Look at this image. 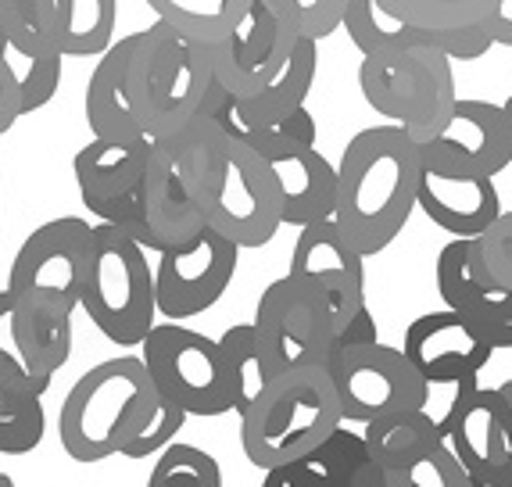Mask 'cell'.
<instances>
[{"label":"cell","mask_w":512,"mask_h":487,"mask_svg":"<svg viewBox=\"0 0 512 487\" xmlns=\"http://www.w3.org/2000/svg\"><path fill=\"white\" fill-rule=\"evenodd\" d=\"M326 373L341 398L344 423H369L391 412L423 409L430 402V384L405 359V351L391 344L333 348Z\"/></svg>","instance_id":"obj_10"},{"label":"cell","mask_w":512,"mask_h":487,"mask_svg":"<svg viewBox=\"0 0 512 487\" xmlns=\"http://www.w3.org/2000/svg\"><path fill=\"white\" fill-rule=\"evenodd\" d=\"M233 133L248 147H255L265 162H276V158L301 151V147H316V137H319L316 119H312L308 108H294L291 115H283V119H276V122H265V126H248V129L233 126Z\"/></svg>","instance_id":"obj_35"},{"label":"cell","mask_w":512,"mask_h":487,"mask_svg":"<svg viewBox=\"0 0 512 487\" xmlns=\"http://www.w3.org/2000/svg\"><path fill=\"white\" fill-rule=\"evenodd\" d=\"M126 86L144 137H172L201 112V101L212 86L208 43L176 33L169 22H151L133 33Z\"/></svg>","instance_id":"obj_4"},{"label":"cell","mask_w":512,"mask_h":487,"mask_svg":"<svg viewBox=\"0 0 512 487\" xmlns=\"http://www.w3.org/2000/svg\"><path fill=\"white\" fill-rule=\"evenodd\" d=\"M162 391L154 387L140 355L90 366L69 387L58 412V441L72 462H104L151 423Z\"/></svg>","instance_id":"obj_2"},{"label":"cell","mask_w":512,"mask_h":487,"mask_svg":"<svg viewBox=\"0 0 512 487\" xmlns=\"http://www.w3.org/2000/svg\"><path fill=\"white\" fill-rule=\"evenodd\" d=\"M437 294L444 308H455L491 337L498 348H512V291L487 273L477 255V240L452 237L434 265Z\"/></svg>","instance_id":"obj_20"},{"label":"cell","mask_w":512,"mask_h":487,"mask_svg":"<svg viewBox=\"0 0 512 487\" xmlns=\"http://www.w3.org/2000/svg\"><path fill=\"white\" fill-rule=\"evenodd\" d=\"M394 22L419 29V33H459L480 26L495 0H376Z\"/></svg>","instance_id":"obj_31"},{"label":"cell","mask_w":512,"mask_h":487,"mask_svg":"<svg viewBox=\"0 0 512 487\" xmlns=\"http://www.w3.org/2000/svg\"><path fill=\"white\" fill-rule=\"evenodd\" d=\"M419 162L434 169L477 172V176L495 180L498 172L512 165V137L502 104L459 97L448 126L434 140L419 144Z\"/></svg>","instance_id":"obj_17"},{"label":"cell","mask_w":512,"mask_h":487,"mask_svg":"<svg viewBox=\"0 0 512 487\" xmlns=\"http://www.w3.org/2000/svg\"><path fill=\"white\" fill-rule=\"evenodd\" d=\"M222 126H237V119H226ZM205 223L233 240L240 251L265 248L283 226V197L273 165L265 162L255 147L233 133L230 158L219 176V187L205 201Z\"/></svg>","instance_id":"obj_9"},{"label":"cell","mask_w":512,"mask_h":487,"mask_svg":"<svg viewBox=\"0 0 512 487\" xmlns=\"http://www.w3.org/2000/svg\"><path fill=\"white\" fill-rule=\"evenodd\" d=\"M47 412L40 394L0 387V455H29L43 445Z\"/></svg>","instance_id":"obj_32"},{"label":"cell","mask_w":512,"mask_h":487,"mask_svg":"<svg viewBox=\"0 0 512 487\" xmlns=\"http://www.w3.org/2000/svg\"><path fill=\"white\" fill-rule=\"evenodd\" d=\"M255 334L269 376L294 366H326L333 351L330 301L301 276L287 273L262 291L255 308Z\"/></svg>","instance_id":"obj_8"},{"label":"cell","mask_w":512,"mask_h":487,"mask_svg":"<svg viewBox=\"0 0 512 487\" xmlns=\"http://www.w3.org/2000/svg\"><path fill=\"white\" fill-rule=\"evenodd\" d=\"M416 208L427 215L437 230L466 240L480 237L505 212L502 194H498L491 176L434 169V165H423Z\"/></svg>","instance_id":"obj_22"},{"label":"cell","mask_w":512,"mask_h":487,"mask_svg":"<svg viewBox=\"0 0 512 487\" xmlns=\"http://www.w3.org/2000/svg\"><path fill=\"white\" fill-rule=\"evenodd\" d=\"M359 90L373 112L402 126L416 144L434 140L459 101L452 58L437 47L362 54Z\"/></svg>","instance_id":"obj_6"},{"label":"cell","mask_w":512,"mask_h":487,"mask_svg":"<svg viewBox=\"0 0 512 487\" xmlns=\"http://www.w3.org/2000/svg\"><path fill=\"white\" fill-rule=\"evenodd\" d=\"M18 119H22V97H18V83H15V76H11L8 61L0 54V137H4Z\"/></svg>","instance_id":"obj_40"},{"label":"cell","mask_w":512,"mask_h":487,"mask_svg":"<svg viewBox=\"0 0 512 487\" xmlns=\"http://www.w3.org/2000/svg\"><path fill=\"white\" fill-rule=\"evenodd\" d=\"M51 22L61 58H94L115 43L119 0H51Z\"/></svg>","instance_id":"obj_28"},{"label":"cell","mask_w":512,"mask_h":487,"mask_svg":"<svg viewBox=\"0 0 512 487\" xmlns=\"http://www.w3.org/2000/svg\"><path fill=\"white\" fill-rule=\"evenodd\" d=\"M72 359V312L29 305L0 291V387L47 394L54 373Z\"/></svg>","instance_id":"obj_12"},{"label":"cell","mask_w":512,"mask_h":487,"mask_svg":"<svg viewBox=\"0 0 512 487\" xmlns=\"http://www.w3.org/2000/svg\"><path fill=\"white\" fill-rule=\"evenodd\" d=\"M344 487H387V473L380 470V466H376V462L366 455V459L355 466V473L344 480Z\"/></svg>","instance_id":"obj_43"},{"label":"cell","mask_w":512,"mask_h":487,"mask_svg":"<svg viewBox=\"0 0 512 487\" xmlns=\"http://www.w3.org/2000/svg\"><path fill=\"white\" fill-rule=\"evenodd\" d=\"M140 237L137 244L144 251L180 248L205 230V212L197 205V197L183 183L180 169L172 162V154L162 144L151 147V162L140 180Z\"/></svg>","instance_id":"obj_21"},{"label":"cell","mask_w":512,"mask_h":487,"mask_svg":"<svg viewBox=\"0 0 512 487\" xmlns=\"http://www.w3.org/2000/svg\"><path fill=\"white\" fill-rule=\"evenodd\" d=\"M473 240H477V255L487 273L512 291V212H502L495 223Z\"/></svg>","instance_id":"obj_39"},{"label":"cell","mask_w":512,"mask_h":487,"mask_svg":"<svg viewBox=\"0 0 512 487\" xmlns=\"http://www.w3.org/2000/svg\"><path fill=\"white\" fill-rule=\"evenodd\" d=\"M480 26H484L491 47H512V0H495Z\"/></svg>","instance_id":"obj_41"},{"label":"cell","mask_w":512,"mask_h":487,"mask_svg":"<svg viewBox=\"0 0 512 487\" xmlns=\"http://www.w3.org/2000/svg\"><path fill=\"white\" fill-rule=\"evenodd\" d=\"M291 273L308 280L330 301L333 337L355 316L366 312V255L351 248L333 219H319L298 230L291 255Z\"/></svg>","instance_id":"obj_16"},{"label":"cell","mask_w":512,"mask_h":487,"mask_svg":"<svg viewBox=\"0 0 512 487\" xmlns=\"http://www.w3.org/2000/svg\"><path fill=\"white\" fill-rule=\"evenodd\" d=\"M158 15V22H169L176 33L190 36L197 43H219L248 15L251 0H144Z\"/></svg>","instance_id":"obj_29"},{"label":"cell","mask_w":512,"mask_h":487,"mask_svg":"<svg viewBox=\"0 0 512 487\" xmlns=\"http://www.w3.org/2000/svg\"><path fill=\"white\" fill-rule=\"evenodd\" d=\"M402 351L430 387H448L477 380L480 369L495 355V344L462 312L437 308V312L412 319Z\"/></svg>","instance_id":"obj_19"},{"label":"cell","mask_w":512,"mask_h":487,"mask_svg":"<svg viewBox=\"0 0 512 487\" xmlns=\"http://www.w3.org/2000/svg\"><path fill=\"white\" fill-rule=\"evenodd\" d=\"M276 11L280 18H287L301 36L323 40V36L337 33L344 18V4L348 0H262Z\"/></svg>","instance_id":"obj_37"},{"label":"cell","mask_w":512,"mask_h":487,"mask_svg":"<svg viewBox=\"0 0 512 487\" xmlns=\"http://www.w3.org/2000/svg\"><path fill=\"white\" fill-rule=\"evenodd\" d=\"M222 359H226V373H230V391H233V412H248L262 387L273 380L265 369L262 344H258L255 323H233L226 334L219 337Z\"/></svg>","instance_id":"obj_30"},{"label":"cell","mask_w":512,"mask_h":487,"mask_svg":"<svg viewBox=\"0 0 512 487\" xmlns=\"http://www.w3.org/2000/svg\"><path fill=\"white\" fill-rule=\"evenodd\" d=\"M298 29L287 18L276 15L269 4L251 0L248 15L226 40L208 43V61H212V79L233 97V104H244L258 97L273 83L291 61Z\"/></svg>","instance_id":"obj_15"},{"label":"cell","mask_w":512,"mask_h":487,"mask_svg":"<svg viewBox=\"0 0 512 487\" xmlns=\"http://www.w3.org/2000/svg\"><path fill=\"white\" fill-rule=\"evenodd\" d=\"M373 341H380V334H376L373 312L366 308L362 316H355L341 334L333 337V348H359V344H373Z\"/></svg>","instance_id":"obj_42"},{"label":"cell","mask_w":512,"mask_h":487,"mask_svg":"<svg viewBox=\"0 0 512 487\" xmlns=\"http://www.w3.org/2000/svg\"><path fill=\"white\" fill-rule=\"evenodd\" d=\"M419 144L402 126H369L348 140L337 162L333 223L359 255H380L416 212Z\"/></svg>","instance_id":"obj_1"},{"label":"cell","mask_w":512,"mask_h":487,"mask_svg":"<svg viewBox=\"0 0 512 487\" xmlns=\"http://www.w3.org/2000/svg\"><path fill=\"white\" fill-rule=\"evenodd\" d=\"M140 359L154 387L180 405L187 416H226L233 412V391L219 341L187 330L180 323L151 326L140 344Z\"/></svg>","instance_id":"obj_7"},{"label":"cell","mask_w":512,"mask_h":487,"mask_svg":"<svg viewBox=\"0 0 512 487\" xmlns=\"http://www.w3.org/2000/svg\"><path fill=\"white\" fill-rule=\"evenodd\" d=\"M237 262L240 248L212 226H205L180 248L158 251V265H154V305H158V312L172 323L208 312L230 291Z\"/></svg>","instance_id":"obj_14"},{"label":"cell","mask_w":512,"mask_h":487,"mask_svg":"<svg viewBox=\"0 0 512 487\" xmlns=\"http://www.w3.org/2000/svg\"><path fill=\"white\" fill-rule=\"evenodd\" d=\"M147 487H222V470L205 448L172 441L165 452H158Z\"/></svg>","instance_id":"obj_34"},{"label":"cell","mask_w":512,"mask_h":487,"mask_svg":"<svg viewBox=\"0 0 512 487\" xmlns=\"http://www.w3.org/2000/svg\"><path fill=\"white\" fill-rule=\"evenodd\" d=\"M187 419H190L187 412L162 394V402H158V409H154L151 423H147V427L140 430L126 448H122V455H126V459H147V455L165 452V448L176 441V434L187 427Z\"/></svg>","instance_id":"obj_38"},{"label":"cell","mask_w":512,"mask_h":487,"mask_svg":"<svg viewBox=\"0 0 512 487\" xmlns=\"http://www.w3.org/2000/svg\"><path fill=\"white\" fill-rule=\"evenodd\" d=\"M0 47L58 51L51 0H0Z\"/></svg>","instance_id":"obj_33"},{"label":"cell","mask_w":512,"mask_h":487,"mask_svg":"<svg viewBox=\"0 0 512 487\" xmlns=\"http://www.w3.org/2000/svg\"><path fill=\"white\" fill-rule=\"evenodd\" d=\"M90 230L79 215H61L36 226L8 269V294L29 305H51L76 312L83 294L86 258H90Z\"/></svg>","instance_id":"obj_11"},{"label":"cell","mask_w":512,"mask_h":487,"mask_svg":"<svg viewBox=\"0 0 512 487\" xmlns=\"http://www.w3.org/2000/svg\"><path fill=\"white\" fill-rule=\"evenodd\" d=\"M444 445L452 448L473 484L512 487V409L498 387L473 384L466 391Z\"/></svg>","instance_id":"obj_18"},{"label":"cell","mask_w":512,"mask_h":487,"mask_svg":"<svg viewBox=\"0 0 512 487\" xmlns=\"http://www.w3.org/2000/svg\"><path fill=\"white\" fill-rule=\"evenodd\" d=\"M0 487H15V480H11L8 473H0Z\"/></svg>","instance_id":"obj_46"},{"label":"cell","mask_w":512,"mask_h":487,"mask_svg":"<svg viewBox=\"0 0 512 487\" xmlns=\"http://www.w3.org/2000/svg\"><path fill=\"white\" fill-rule=\"evenodd\" d=\"M498 391H502V398L509 402V409H512V380H505V384H498Z\"/></svg>","instance_id":"obj_44"},{"label":"cell","mask_w":512,"mask_h":487,"mask_svg":"<svg viewBox=\"0 0 512 487\" xmlns=\"http://www.w3.org/2000/svg\"><path fill=\"white\" fill-rule=\"evenodd\" d=\"M151 137H94L72 158L76 187L97 223H111L140 237V180L151 162Z\"/></svg>","instance_id":"obj_13"},{"label":"cell","mask_w":512,"mask_h":487,"mask_svg":"<svg viewBox=\"0 0 512 487\" xmlns=\"http://www.w3.org/2000/svg\"><path fill=\"white\" fill-rule=\"evenodd\" d=\"M129 51H133V36H122L104 54H97V69L90 72L83 97L86 126L94 137H140L144 133L129 104Z\"/></svg>","instance_id":"obj_24"},{"label":"cell","mask_w":512,"mask_h":487,"mask_svg":"<svg viewBox=\"0 0 512 487\" xmlns=\"http://www.w3.org/2000/svg\"><path fill=\"white\" fill-rule=\"evenodd\" d=\"M387 487H477L448 445H437L412 466L387 473Z\"/></svg>","instance_id":"obj_36"},{"label":"cell","mask_w":512,"mask_h":487,"mask_svg":"<svg viewBox=\"0 0 512 487\" xmlns=\"http://www.w3.org/2000/svg\"><path fill=\"white\" fill-rule=\"evenodd\" d=\"M362 459H366L362 434H351L341 423L326 441L308 448L305 455L265 470L262 487H344V480L355 473Z\"/></svg>","instance_id":"obj_25"},{"label":"cell","mask_w":512,"mask_h":487,"mask_svg":"<svg viewBox=\"0 0 512 487\" xmlns=\"http://www.w3.org/2000/svg\"><path fill=\"white\" fill-rule=\"evenodd\" d=\"M280 180L283 226H308L319 219H333L337 205V165H330L319 147H301L269 162Z\"/></svg>","instance_id":"obj_23"},{"label":"cell","mask_w":512,"mask_h":487,"mask_svg":"<svg viewBox=\"0 0 512 487\" xmlns=\"http://www.w3.org/2000/svg\"><path fill=\"white\" fill-rule=\"evenodd\" d=\"M341 423L344 409L326 366H294L276 373L240 412V448L265 473L316 448Z\"/></svg>","instance_id":"obj_3"},{"label":"cell","mask_w":512,"mask_h":487,"mask_svg":"<svg viewBox=\"0 0 512 487\" xmlns=\"http://www.w3.org/2000/svg\"><path fill=\"white\" fill-rule=\"evenodd\" d=\"M362 441H366V455L384 473L412 466L416 459L434 452L437 445H444L427 409H405L369 419V423H362Z\"/></svg>","instance_id":"obj_27"},{"label":"cell","mask_w":512,"mask_h":487,"mask_svg":"<svg viewBox=\"0 0 512 487\" xmlns=\"http://www.w3.org/2000/svg\"><path fill=\"white\" fill-rule=\"evenodd\" d=\"M316 72H319V40L298 36L291 61L283 65L280 76L265 86L258 97H251V101H244V104H233L237 126L240 129L265 126V122H276V119H283V115H291L294 108H305V97L312 94Z\"/></svg>","instance_id":"obj_26"},{"label":"cell","mask_w":512,"mask_h":487,"mask_svg":"<svg viewBox=\"0 0 512 487\" xmlns=\"http://www.w3.org/2000/svg\"><path fill=\"white\" fill-rule=\"evenodd\" d=\"M477 487H480V484H477Z\"/></svg>","instance_id":"obj_47"},{"label":"cell","mask_w":512,"mask_h":487,"mask_svg":"<svg viewBox=\"0 0 512 487\" xmlns=\"http://www.w3.org/2000/svg\"><path fill=\"white\" fill-rule=\"evenodd\" d=\"M79 308L111 344L122 348H137L151 334L158 316L154 269L147 265V251L119 226L94 223L90 230Z\"/></svg>","instance_id":"obj_5"},{"label":"cell","mask_w":512,"mask_h":487,"mask_svg":"<svg viewBox=\"0 0 512 487\" xmlns=\"http://www.w3.org/2000/svg\"><path fill=\"white\" fill-rule=\"evenodd\" d=\"M502 112H505V122H509V137H512V97L502 104Z\"/></svg>","instance_id":"obj_45"}]
</instances>
